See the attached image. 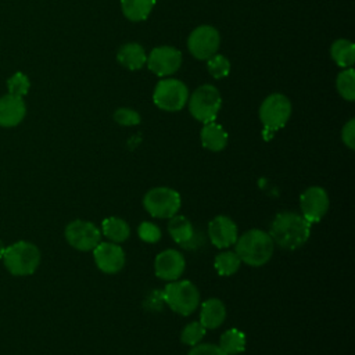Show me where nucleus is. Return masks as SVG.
Masks as SVG:
<instances>
[{
  "label": "nucleus",
  "mask_w": 355,
  "mask_h": 355,
  "mask_svg": "<svg viewBox=\"0 0 355 355\" xmlns=\"http://www.w3.org/2000/svg\"><path fill=\"white\" fill-rule=\"evenodd\" d=\"M184 268H186L184 257L182 255V252L173 248L161 251L154 261V270L157 277L165 282L178 280L183 275Z\"/></svg>",
  "instance_id": "4468645a"
},
{
  "label": "nucleus",
  "mask_w": 355,
  "mask_h": 355,
  "mask_svg": "<svg viewBox=\"0 0 355 355\" xmlns=\"http://www.w3.org/2000/svg\"><path fill=\"white\" fill-rule=\"evenodd\" d=\"M147 67L158 76L175 73L182 65V53L172 46H159L147 55Z\"/></svg>",
  "instance_id": "f8f14e48"
},
{
  "label": "nucleus",
  "mask_w": 355,
  "mask_h": 355,
  "mask_svg": "<svg viewBox=\"0 0 355 355\" xmlns=\"http://www.w3.org/2000/svg\"><path fill=\"white\" fill-rule=\"evenodd\" d=\"M114 119L118 125H122V126H135V125H139L141 121L140 114L137 111L126 107L118 108L114 112Z\"/></svg>",
  "instance_id": "c756f323"
},
{
  "label": "nucleus",
  "mask_w": 355,
  "mask_h": 355,
  "mask_svg": "<svg viewBox=\"0 0 355 355\" xmlns=\"http://www.w3.org/2000/svg\"><path fill=\"white\" fill-rule=\"evenodd\" d=\"M207 68L208 72L215 78V79H222L226 78L230 72V61L222 55V54H214L207 60Z\"/></svg>",
  "instance_id": "cd10ccee"
},
{
  "label": "nucleus",
  "mask_w": 355,
  "mask_h": 355,
  "mask_svg": "<svg viewBox=\"0 0 355 355\" xmlns=\"http://www.w3.org/2000/svg\"><path fill=\"white\" fill-rule=\"evenodd\" d=\"M7 87H8L10 94L24 97L29 92V87H31L28 75H25L24 72L12 73L7 80Z\"/></svg>",
  "instance_id": "c85d7f7f"
},
{
  "label": "nucleus",
  "mask_w": 355,
  "mask_h": 355,
  "mask_svg": "<svg viewBox=\"0 0 355 355\" xmlns=\"http://www.w3.org/2000/svg\"><path fill=\"white\" fill-rule=\"evenodd\" d=\"M219 348L226 355H237L245 349V334L239 329L226 330L219 338Z\"/></svg>",
  "instance_id": "b1692460"
},
{
  "label": "nucleus",
  "mask_w": 355,
  "mask_h": 355,
  "mask_svg": "<svg viewBox=\"0 0 355 355\" xmlns=\"http://www.w3.org/2000/svg\"><path fill=\"white\" fill-rule=\"evenodd\" d=\"M226 318L225 304L219 298H209L201 304L200 322L205 329H218Z\"/></svg>",
  "instance_id": "a211bd4d"
},
{
  "label": "nucleus",
  "mask_w": 355,
  "mask_h": 355,
  "mask_svg": "<svg viewBox=\"0 0 355 355\" xmlns=\"http://www.w3.org/2000/svg\"><path fill=\"white\" fill-rule=\"evenodd\" d=\"M4 251H6V245H4V243L0 240V259H1L3 255H4Z\"/></svg>",
  "instance_id": "72a5a7b5"
},
{
  "label": "nucleus",
  "mask_w": 355,
  "mask_h": 355,
  "mask_svg": "<svg viewBox=\"0 0 355 355\" xmlns=\"http://www.w3.org/2000/svg\"><path fill=\"white\" fill-rule=\"evenodd\" d=\"M291 115L290 100L280 93L268 96L259 107V119L268 132L282 129Z\"/></svg>",
  "instance_id": "6e6552de"
},
{
  "label": "nucleus",
  "mask_w": 355,
  "mask_h": 355,
  "mask_svg": "<svg viewBox=\"0 0 355 355\" xmlns=\"http://www.w3.org/2000/svg\"><path fill=\"white\" fill-rule=\"evenodd\" d=\"M219 32L211 25L197 26L187 39V49L197 60H208L219 49Z\"/></svg>",
  "instance_id": "1a4fd4ad"
},
{
  "label": "nucleus",
  "mask_w": 355,
  "mask_h": 355,
  "mask_svg": "<svg viewBox=\"0 0 355 355\" xmlns=\"http://www.w3.org/2000/svg\"><path fill=\"white\" fill-rule=\"evenodd\" d=\"M205 331H207V329L201 324L200 320L191 322L183 327V330L180 333V340L183 344L194 347V345L200 344V341L205 336Z\"/></svg>",
  "instance_id": "bb28decb"
},
{
  "label": "nucleus",
  "mask_w": 355,
  "mask_h": 355,
  "mask_svg": "<svg viewBox=\"0 0 355 355\" xmlns=\"http://www.w3.org/2000/svg\"><path fill=\"white\" fill-rule=\"evenodd\" d=\"M65 239L75 250L92 251L100 243L101 232L93 222L76 219L67 225Z\"/></svg>",
  "instance_id": "9d476101"
},
{
  "label": "nucleus",
  "mask_w": 355,
  "mask_h": 355,
  "mask_svg": "<svg viewBox=\"0 0 355 355\" xmlns=\"http://www.w3.org/2000/svg\"><path fill=\"white\" fill-rule=\"evenodd\" d=\"M118 62L130 71H137L144 67L147 55L139 43H126L116 53Z\"/></svg>",
  "instance_id": "6ab92c4d"
},
{
  "label": "nucleus",
  "mask_w": 355,
  "mask_h": 355,
  "mask_svg": "<svg viewBox=\"0 0 355 355\" xmlns=\"http://www.w3.org/2000/svg\"><path fill=\"white\" fill-rule=\"evenodd\" d=\"M269 236L275 245L283 250H297L302 247L311 236V223L297 212H280L275 216Z\"/></svg>",
  "instance_id": "f257e3e1"
},
{
  "label": "nucleus",
  "mask_w": 355,
  "mask_h": 355,
  "mask_svg": "<svg viewBox=\"0 0 355 355\" xmlns=\"http://www.w3.org/2000/svg\"><path fill=\"white\" fill-rule=\"evenodd\" d=\"M236 254L241 262L250 266H262L273 255L275 243L269 233L261 229H250L236 240Z\"/></svg>",
  "instance_id": "f03ea898"
},
{
  "label": "nucleus",
  "mask_w": 355,
  "mask_h": 355,
  "mask_svg": "<svg viewBox=\"0 0 355 355\" xmlns=\"http://www.w3.org/2000/svg\"><path fill=\"white\" fill-rule=\"evenodd\" d=\"M330 200L327 191L320 186L308 187L300 197L301 215L312 225L319 222L329 211Z\"/></svg>",
  "instance_id": "9b49d317"
},
{
  "label": "nucleus",
  "mask_w": 355,
  "mask_h": 355,
  "mask_svg": "<svg viewBox=\"0 0 355 355\" xmlns=\"http://www.w3.org/2000/svg\"><path fill=\"white\" fill-rule=\"evenodd\" d=\"M92 251L96 266L104 273H118L125 265V252L116 243L100 241Z\"/></svg>",
  "instance_id": "ddd939ff"
},
{
  "label": "nucleus",
  "mask_w": 355,
  "mask_h": 355,
  "mask_svg": "<svg viewBox=\"0 0 355 355\" xmlns=\"http://www.w3.org/2000/svg\"><path fill=\"white\" fill-rule=\"evenodd\" d=\"M336 85L340 96L344 100H348V101L355 100V72L352 67L345 68L338 73Z\"/></svg>",
  "instance_id": "a878e982"
},
{
  "label": "nucleus",
  "mask_w": 355,
  "mask_h": 355,
  "mask_svg": "<svg viewBox=\"0 0 355 355\" xmlns=\"http://www.w3.org/2000/svg\"><path fill=\"white\" fill-rule=\"evenodd\" d=\"M101 232L110 241L116 244L126 241L130 236L129 225L118 216L105 218L101 223Z\"/></svg>",
  "instance_id": "412c9836"
},
{
  "label": "nucleus",
  "mask_w": 355,
  "mask_h": 355,
  "mask_svg": "<svg viewBox=\"0 0 355 355\" xmlns=\"http://www.w3.org/2000/svg\"><path fill=\"white\" fill-rule=\"evenodd\" d=\"M330 55L333 61L343 69L351 68L355 61V46L351 40L338 39L331 44Z\"/></svg>",
  "instance_id": "4be33fe9"
},
{
  "label": "nucleus",
  "mask_w": 355,
  "mask_h": 355,
  "mask_svg": "<svg viewBox=\"0 0 355 355\" xmlns=\"http://www.w3.org/2000/svg\"><path fill=\"white\" fill-rule=\"evenodd\" d=\"M200 137H201L202 147H205L209 151H215V153L222 151L227 144L226 130L215 122L204 123Z\"/></svg>",
  "instance_id": "aec40b11"
},
{
  "label": "nucleus",
  "mask_w": 355,
  "mask_h": 355,
  "mask_svg": "<svg viewBox=\"0 0 355 355\" xmlns=\"http://www.w3.org/2000/svg\"><path fill=\"white\" fill-rule=\"evenodd\" d=\"M169 219L168 232L173 241L184 248H191V243L196 239L191 222L183 215H173Z\"/></svg>",
  "instance_id": "f3484780"
},
{
  "label": "nucleus",
  "mask_w": 355,
  "mask_h": 355,
  "mask_svg": "<svg viewBox=\"0 0 355 355\" xmlns=\"http://www.w3.org/2000/svg\"><path fill=\"white\" fill-rule=\"evenodd\" d=\"M187 101L191 116L202 123L214 122L222 105L220 93L212 85L198 86Z\"/></svg>",
  "instance_id": "39448f33"
},
{
  "label": "nucleus",
  "mask_w": 355,
  "mask_h": 355,
  "mask_svg": "<svg viewBox=\"0 0 355 355\" xmlns=\"http://www.w3.org/2000/svg\"><path fill=\"white\" fill-rule=\"evenodd\" d=\"M139 237L146 243H157L161 239V230L151 222H141L137 227Z\"/></svg>",
  "instance_id": "7c9ffc66"
},
{
  "label": "nucleus",
  "mask_w": 355,
  "mask_h": 355,
  "mask_svg": "<svg viewBox=\"0 0 355 355\" xmlns=\"http://www.w3.org/2000/svg\"><path fill=\"white\" fill-rule=\"evenodd\" d=\"M189 100L187 86L178 79H161L153 92L154 104L169 112L180 111Z\"/></svg>",
  "instance_id": "0eeeda50"
},
{
  "label": "nucleus",
  "mask_w": 355,
  "mask_h": 355,
  "mask_svg": "<svg viewBox=\"0 0 355 355\" xmlns=\"http://www.w3.org/2000/svg\"><path fill=\"white\" fill-rule=\"evenodd\" d=\"M1 259L11 275L29 276L40 263V251L33 243L21 240L6 247Z\"/></svg>",
  "instance_id": "7ed1b4c3"
},
{
  "label": "nucleus",
  "mask_w": 355,
  "mask_h": 355,
  "mask_svg": "<svg viewBox=\"0 0 355 355\" xmlns=\"http://www.w3.org/2000/svg\"><path fill=\"white\" fill-rule=\"evenodd\" d=\"M180 194L171 187H154L144 194L143 205L154 218H172L180 209Z\"/></svg>",
  "instance_id": "423d86ee"
},
{
  "label": "nucleus",
  "mask_w": 355,
  "mask_h": 355,
  "mask_svg": "<svg viewBox=\"0 0 355 355\" xmlns=\"http://www.w3.org/2000/svg\"><path fill=\"white\" fill-rule=\"evenodd\" d=\"M208 234L218 248H229L239 237L237 225L226 215H218L208 223Z\"/></svg>",
  "instance_id": "2eb2a0df"
},
{
  "label": "nucleus",
  "mask_w": 355,
  "mask_h": 355,
  "mask_svg": "<svg viewBox=\"0 0 355 355\" xmlns=\"http://www.w3.org/2000/svg\"><path fill=\"white\" fill-rule=\"evenodd\" d=\"M187 355H226L219 345L215 344H197L194 345Z\"/></svg>",
  "instance_id": "2f4dec72"
},
{
  "label": "nucleus",
  "mask_w": 355,
  "mask_h": 355,
  "mask_svg": "<svg viewBox=\"0 0 355 355\" xmlns=\"http://www.w3.org/2000/svg\"><path fill=\"white\" fill-rule=\"evenodd\" d=\"M162 297L168 306L182 315H191L200 305V291L190 280H173L164 288Z\"/></svg>",
  "instance_id": "20e7f679"
},
{
  "label": "nucleus",
  "mask_w": 355,
  "mask_h": 355,
  "mask_svg": "<svg viewBox=\"0 0 355 355\" xmlns=\"http://www.w3.org/2000/svg\"><path fill=\"white\" fill-rule=\"evenodd\" d=\"M214 265L219 275L230 276L239 270L241 265V259L239 258L236 251H222L215 257Z\"/></svg>",
  "instance_id": "393cba45"
},
{
  "label": "nucleus",
  "mask_w": 355,
  "mask_h": 355,
  "mask_svg": "<svg viewBox=\"0 0 355 355\" xmlns=\"http://www.w3.org/2000/svg\"><path fill=\"white\" fill-rule=\"evenodd\" d=\"M341 139L348 148H351V150L355 148V119H349L344 125V128L341 130Z\"/></svg>",
  "instance_id": "473e14b6"
},
{
  "label": "nucleus",
  "mask_w": 355,
  "mask_h": 355,
  "mask_svg": "<svg viewBox=\"0 0 355 355\" xmlns=\"http://www.w3.org/2000/svg\"><path fill=\"white\" fill-rule=\"evenodd\" d=\"M26 115V104L24 97L4 94L0 97V126L14 128L19 125Z\"/></svg>",
  "instance_id": "dca6fc26"
},
{
  "label": "nucleus",
  "mask_w": 355,
  "mask_h": 355,
  "mask_svg": "<svg viewBox=\"0 0 355 355\" xmlns=\"http://www.w3.org/2000/svg\"><path fill=\"white\" fill-rule=\"evenodd\" d=\"M154 6L155 0H121L123 15L133 22L147 19Z\"/></svg>",
  "instance_id": "5701e85b"
}]
</instances>
